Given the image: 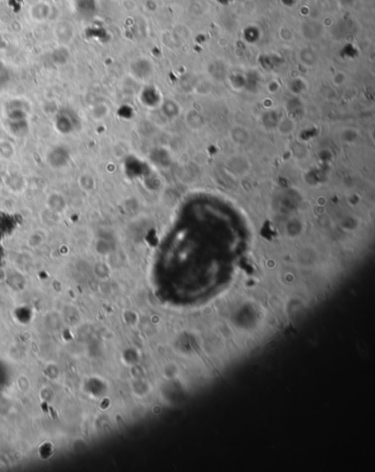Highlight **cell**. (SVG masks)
Masks as SVG:
<instances>
[{
	"instance_id": "6",
	"label": "cell",
	"mask_w": 375,
	"mask_h": 472,
	"mask_svg": "<svg viewBox=\"0 0 375 472\" xmlns=\"http://www.w3.org/2000/svg\"><path fill=\"white\" fill-rule=\"evenodd\" d=\"M43 241H44V237L41 236L40 232L32 233V235H31L30 238H29V245L32 246V247H38Z\"/></svg>"
},
{
	"instance_id": "4",
	"label": "cell",
	"mask_w": 375,
	"mask_h": 472,
	"mask_svg": "<svg viewBox=\"0 0 375 472\" xmlns=\"http://www.w3.org/2000/svg\"><path fill=\"white\" fill-rule=\"evenodd\" d=\"M77 183L80 189L86 191V193H91V191L96 189V181L94 179V176L90 173H83L82 175L78 176Z\"/></svg>"
},
{
	"instance_id": "3",
	"label": "cell",
	"mask_w": 375,
	"mask_h": 472,
	"mask_svg": "<svg viewBox=\"0 0 375 472\" xmlns=\"http://www.w3.org/2000/svg\"><path fill=\"white\" fill-rule=\"evenodd\" d=\"M45 205L48 209L55 211L61 215L62 212L65 211L67 203L63 194L59 193V191H54V193H51L46 197Z\"/></svg>"
},
{
	"instance_id": "7",
	"label": "cell",
	"mask_w": 375,
	"mask_h": 472,
	"mask_svg": "<svg viewBox=\"0 0 375 472\" xmlns=\"http://www.w3.org/2000/svg\"><path fill=\"white\" fill-rule=\"evenodd\" d=\"M17 384H18V387H19L21 391H23V392H24V391H28L29 388H30L29 378H27L25 376L19 377L18 380H17Z\"/></svg>"
},
{
	"instance_id": "2",
	"label": "cell",
	"mask_w": 375,
	"mask_h": 472,
	"mask_svg": "<svg viewBox=\"0 0 375 472\" xmlns=\"http://www.w3.org/2000/svg\"><path fill=\"white\" fill-rule=\"evenodd\" d=\"M46 160H48V163L52 168H64L70 161V152L67 149L62 148V145H59V147H55L51 150L48 153Z\"/></svg>"
},
{
	"instance_id": "5",
	"label": "cell",
	"mask_w": 375,
	"mask_h": 472,
	"mask_svg": "<svg viewBox=\"0 0 375 472\" xmlns=\"http://www.w3.org/2000/svg\"><path fill=\"white\" fill-rule=\"evenodd\" d=\"M13 148L10 142H0V154L4 158H11L13 155Z\"/></svg>"
},
{
	"instance_id": "1",
	"label": "cell",
	"mask_w": 375,
	"mask_h": 472,
	"mask_svg": "<svg viewBox=\"0 0 375 472\" xmlns=\"http://www.w3.org/2000/svg\"><path fill=\"white\" fill-rule=\"evenodd\" d=\"M249 247V227L236 207L218 196L191 197L160 242L156 296L174 308L209 303L236 280Z\"/></svg>"
}]
</instances>
